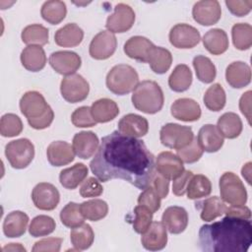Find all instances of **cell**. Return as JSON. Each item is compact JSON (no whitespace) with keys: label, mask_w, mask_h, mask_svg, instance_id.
I'll list each match as a JSON object with an SVG mask.
<instances>
[{"label":"cell","mask_w":252,"mask_h":252,"mask_svg":"<svg viewBox=\"0 0 252 252\" xmlns=\"http://www.w3.org/2000/svg\"><path fill=\"white\" fill-rule=\"evenodd\" d=\"M193 19L202 26L217 24L221 17L220 5L216 0H202L194 4L192 9Z\"/></svg>","instance_id":"9a60e30c"},{"label":"cell","mask_w":252,"mask_h":252,"mask_svg":"<svg viewBox=\"0 0 252 252\" xmlns=\"http://www.w3.org/2000/svg\"><path fill=\"white\" fill-rule=\"evenodd\" d=\"M168 36L170 43L174 47L181 49L193 48L201 40L199 31L187 24H177L173 26Z\"/></svg>","instance_id":"7c38bea8"},{"label":"cell","mask_w":252,"mask_h":252,"mask_svg":"<svg viewBox=\"0 0 252 252\" xmlns=\"http://www.w3.org/2000/svg\"><path fill=\"white\" fill-rule=\"evenodd\" d=\"M203 149L200 147L197 138L194 137L192 142L185 148L176 150V156L186 163H194L203 156Z\"/></svg>","instance_id":"c3c4849f"},{"label":"cell","mask_w":252,"mask_h":252,"mask_svg":"<svg viewBox=\"0 0 252 252\" xmlns=\"http://www.w3.org/2000/svg\"><path fill=\"white\" fill-rule=\"evenodd\" d=\"M192 72L185 64L177 65L168 78L169 88L176 93L187 91L192 84Z\"/></svg>","instance_id":"836d02e7"},{"label":"cell","mask_w":252,"mask_h":252,"mask_svg":"<svg viewBox=\"0 0 252 252\" xmlns=\"http://www.w3.org/2000/svg\"><path fill=\"white\" fill-rule=\"evenodd\" d=\"M155 44L145 36L135 35L130 37L124 44L125 54L135 60L148 63V59Z\"/></svg>","instance_id":"7402d4cb"},{"label":"cell","mask_w":252,"mask_h":252,"mask_svg":"<svg viewBox=\"0 0 252 252\" xmlns=\"http://www.w3.org/2000/svg\"><path fill=\"white\" fill-rule=\"evenodd\" d=\"M193 67L197 79L205 84H210L216 79L217 70L210 58L204 55H197L193 59Z\"/></svg>","instance_id":"ab89813d"},{"label":"cell","mask_w":252,"mask_h":252,"mask_svg":"<svg viewBox=\"0 0 252 252\" xmlns=\"http://www.w3.org/2000/svg\"><path fill=\"white\" fill-rule=\"evenodd\" d=\"M217 127L222 137L235 139L241 134L242 121L236 113L225 112L218 119Z\"/></svg>","instance_id":"d6a6232c"},{"label":"cell","mask_w":252,"mask_h":252,"mask_svg":"<svg viewBox=\"0 0 252 252\" xmlns=\"http://www.w3.org/2000/svg\"><path fill=\"white\" fill-rule=\"evenodd\" d=\"M49 64L58 74L70 76L79 70L82 60L74 51L60 50L50 54Z\"/></svg>","instance_id":"5bb4252c"},{"label":"cell","mask_w":252,"mask_h":252,"mask_svg":"<svg viewBox=\"0 0 252 252\" xmlns=\"http://www.w3.org/2000/svg\"><path fill=\"white\" fill-rule=\"evenodd\" d=\"M195 208L200 212V218L204 221H211L224 214L226 205L220 198L213 196L196 202Z\"/></svg>","instance_id":"f1b7e54d"},{"label":"cell","mask_w":252,"mask_h":252,"mask_svg":"<svg viewBox=\"0 0 252 252\" xmlns=\"http://www.w3.org/2000/svg\"><path fill=\"white\" fill-rule=\"evenodd\" d=\"M49 163L53 166H63L74 160L75 153L73 147L64 141H54L46 150Z\"/></svg>","instance_id":"603a6c76"},{"label":"cell","mask_w":252,"mask_h":252,"mask_svg":"<svg viewBox=\"0 0 252 252\" xmlns=\"http://www.w3.org/2000/svg\"><path fill=\"white\" fill-rule=\"evenodd\" d=\"M91 111L96 123H106L113 120L119 113V108L116 102L110 98H100L95 100Z\"/></svg>","instance_id":"4dcf8cb0"},{"label":"cell","mask_w":252,"mask_h":252,"mask_svg":"<svg viewBox=\"0 0 252 252\" xmlns=\"http://www.w3.org/2000/svg\"><path fill=\"white\" fill-rule=\"evenodd\" d=\"M251 243L250 220L226 216L199 230V245L205 252H246Z\"/></svg>","instance_id":"7a4b0ae2"},{"label":"cell","mask_w":252,"mask_h":252,"mask_svg":"<svg viewBox=\"0 0 252 252\" xmlns=\"http://www.w3.org/2000/svg\"><path fill=\"white\" fill-rule=\"evenodd\" d=\"M225 5L231 14L237 17H243L249 14L252 8L251 0H226Z\"/></svg>","instance_id":"f5cc1de1"},{"label":"cell","mask_w":252,"mask_h":252,"mask_svg":"<svg viewBox=\"0 0 252 252\" xmlns=\"http://www.w3.org/2000/svg\"><path fill=\"white\" fill-rule=\"evenodd\" d=\"M204 103L209 110L212 111H220L221 110L226 101L225 92L223 88L220 84H213L206 91L204 97Z\"/></svg>","instance_id":"60d3db41"},{"label":"cell","mask_w":252,"mask_h":252,"mask_svg":"<svg viewBox=\"0 0 252 252\" xmlns=\"http://www.w3.org/2000/svg\"><path fill=\"white\" fill-rule=\"evenodd\" d=\"M103 188L99 181L94 177H89L82 182L80 188V195L83 198L98 197L102 194Z\"/></svg>","instance_id":"816d5d0a"},{"label":"cell","mask_w":252,"mask_h":252,"mask_svg":"<svg viewBox=\"0 0 252 252\" xmlns=\"http://www.w3.org/2000/svg\"><path fill=\"white\" fill-rule=\"evenodd\" d=\"M116 47V36L108 31H102L95 34L92 39L89 52L92 58L96 60H104L113 55Z\"/></svg>","instance_id":"4fadbf2b"},{"label":"cell","mask_w":252,"mask_h":252,"mask_svg":"<svg viewBox=\"0 0 252 252\" xmlns=\"http://www.w3.org/2000/svg\"><path fill=\"white\" fill-rule=\"evenodd\" d=\"M225 80L228 85L234 89L246 87L251 82L250 67L242 61L230 63L225 70Z\"/></svg>","instance_id":"d4e9b609"},{"label":"cell","mask_w":252,"mask_h":252,"mask_svg":"<svg viewBox=\"0 0 252 252\" xmlns=\"http://www.w3.org/2000/svg\"><path fill=\"white\" fill-rule=\"evenodd\" d=\"M198 143L203 151L207 153H216L223 145V137L218 127L213 124H206L201 127L197 136Z\"/></svg>","instance_id":"cb8c5ba5"},{"label":"cell","mask_w":252,"mask_h":252,"mask_svg":"<svg viewBox=\"0 0 252 252\" xmlns=\"http://www.w3.org/2000/svg\"><path fill=\"white\" fill-rule=\"evenodd\" d=\"M70 239L76 250H86L92 246L94 233L90 224L83 223L71 230Z\"/></svg>","instance_id":"74e56055"},{"label":"cell","mask_w":252,"mask_h":252,"mask_svg":"<svg viewBox=\"0 0 252 252\" xmlns=\"http://www.w3.org/2000/svg\"><path fill=\"white\" fill-rule=\"evenodd\" d=\"M138 204L147 207L154 214L160 208V197L150 185L139 195Z\"/></svg>","instance_id":"f907efd6"},{"label":"cell","mask_w":252,"mask_h":252,"mask_svg":"<svg viewBox=\"0 0 252 252\" xmlns=\"http://www.w3.org/2000/svg\"><path fill=\"white\" fill-rule=\"evenodd\" d=\"M98 143V138L94 132L82 131L75 134L72 147L77 157L83 159H88L97 151Z\"/></svg>","instance_id":"ac0fdd59"},{"label":"cell","mask_w":252,"mask_h":252,"mask_svg":"<svg viewBox=\"0 0 252 252\" xmlns=\"http://www.w3.org/2000/svg\"><path fill=\"white\" fill-rule=\"evenodd\" d=\"M135 219L133 220V228L137 233L143 234L149 228L153 220V213L145 206L138 205L134 209Z\"/></svg>","instance_id":"7dc6e473"},{"label":"cell","mask_w":252,"mask_h":252,"mask_svg":"<svg viewBox=\"0 0 252 252\" xmlns=\"http://www.w3.org/2000/svg\"><path fill=\"white\" fill-rule=\"evenodd\" d=\"M157 171L168 180H174L185 170L183 161L171 152H161L155 164Z\"/></svg>","instance_id":"2e32d148"},{"label":"cell","mask_w":252,"mask_h":252,"mask_svg":"<svg viewBox=\"0 0 252 252\" xmlns=\"http://www.w3.org/2000/svg\"><path fill=\"white\" fill-rule=\"evenodd\" d=\"M80 207L84 218L92 221H97L103 219L108 213V205L105 201L100 199H94L84 202L80 205Z\"/></svg>","instance_id":"b9f144b4"},{"label":"cell","mask_w":252,"mask_h":252,"mask_svg":"<svg viewBox=\"0 0 252 252\" xmlns=\"http://www.w3.org/2000/svg\"><path fill=\"white\" fill-rule=\"evenodd\" d=\"M60 92L62 97L71 103L83 101L87 98L90 87L84 77L79 74L66 76L62 79L60 84Z\"/></svg>","instance_id":"9c48e42d"},{"label":"cell","mask_w":252,"mask_h":252,"mask_svg":"<svg viewBox=\"0 0 252 252\" xmlns=\"http://www.w3.org/2000/svg\"><path fill=\"white\" fill-rule=\"evenodd\" d=\"M142 245L150 251H158L163 249L167 243L166 228L162 222L152 221L149 228L141 237Z\"/></svg>","instance_id":"e0dca14e"},{"label":"cell","mask_w":252,"mask_h":252,"mask_svg":"<svg viewBox=\"0 0 252 252\" xmlns=\"http://www.w3.org/2000/svg\"><path fill=\"white\" fill-rule=\"evenodd\" d=\"M135 22V12L127 4L118 3L113 14L109 15L105 27L112 33H121L129 31Z\"/></svg>","instance_id":"30bf717a"},{"label":"cell","mask_w":252,"mask_h":252,"mask_svg":"<svg viewBox=\"0 0 252 252\" xmlns=\"http://www.w3.org/2000/svg\"><path fill=\"white\" fill-rule=\"evenodd\" d=\"M118 131L129 137L141 138L149 131L148 120L138 114L129 113L124 115L118 122Z\"/></svg>","instance_id":"44dd1931"},{"label":"cell","mask_w":252,"mask_h":252,"mask_svg":"<svg viewBox=\"0 0 252 252\" xmlns=\"http://www.w3.org/2000/svg\"><path fill=\"white\" fill-rule=\"evenodd\" d=\"M83 38V30L75 23H70L60 28L54 35L56 44L62 47H75L82 42Z\"/></svg>","instance_id":"83f0119b"},{"label":"cell","mask_w":252,"mask_h":252,"mask_svg":"<svg viewBox=\"0 0 252 252\" xmlns=\"http://www.w3.org/2000/svg\"><path fill=\"white\" fill-rule=\"evenodd\" d=\"M20 109L28 119L30 126L36 130L49 127L54 118L52 108L48 105L43 95L35 91L24 94L20 99Z\"/></svg>","instance_id":"3957f363"},{"label":"cell","mask_w":252,"mask_h":252,"mask_svg":"<svg viewBox=\"0 0 252 252\" xmlns=\"http://www.w3.org/2000/svg\"><path fill=\"white\" fill-rule=\"evenodd\" d=\"M134 107L147 114H155L163 106V93L159 85L154 81H142L137 85L132 94Z\"/></svg>","instance_id":"277c9868"},{"label":"cell","mask_w":252,"mask_h":252,"mask_svg":"<svg viewBox=\"0 0 252 252\" xmlns=\"http://www.w3.org/2000/svg\"><path fill=\"white\" fill-rule=\"evenodd\" d=\"M55 226V220L51 217L40 215L32 220L29 232L33 237L46 236L54 231Z\"/></svg>","instance_id":"f6af8a7d"},{"label":"cell","mask_w":252,"mask_h":252,"mask_svg":"<svg viewBox=\"0 0 252 252\" xmlns=\"http://www.w3.org/2000/svg\"><path fill=\"white\" fill-rule=\"evenodd\" d=\"M29 217L21 211L9 213L3 221V232L9 238L22 236L27 229Z\"/></svg>","instance_id":"4316f807"},{"label":"cell","mask_w":252,"mask_h":252,"mask_svg":"<svg viewBox=\"0 0 252 252\" xmlns=\"http://www.w3.org/2000/svg\"><path fill=\"white\" fill-rule=\"evenodd\" d=\"M84 216L79 204L70 202L60 212L61 222L70 228H75L84 223Z\"/></svg>","instance_id":"ee69618b"},{"label":"cell","mask_w":252,"mask_h":252,"mask_svg":"<svg viewBox=\"0 0 252 252\" xmlns=\"http://www.w3.org/2000/svg\"><path fill=\"white\" fill-rule=\"evenodd\" d=\"M193 176V172L190 170H184L182 174L174 179L172 184V192L176 196H183L186 192V188L189 180Z\"/></svg>","instance_id":"9f6ffc18"},{"label":"cell","mask_w":252,"mask_h":252,"mask_svg":"<svg viewBox=\"0 0 252 252\" xmlns=\"http://www.w3.org/2000/svg\"><path fill=\"white\" fill-rule=\"evenodd\" d=\"M6 250H20V251H26V249L20 244V243H10V245H7L3 248V251Z\"/></svg>","instance_id":"94428289"},{"label":"cell","mask_w":252,"mask_h":252,"mask_svg":"<svg viewBox=\"0 0 252 252\" xmlns=\"http://www.w3.org/2000/svg\"><path fill=\"white\" fill-rule=\"evenodd\" d=\"M171 115L184 122H193L201 117V107L199 103L188 97L176 99L170 107Z\"/></svg>","instance_id":"ffe728a7"},{"label":"cell","mask_w":252,"mask_h":252,"mask_svg":"<svg viewBox=\"0 0 252 252\" xmlns=\"http://www.w3.org/2000/svg\"><path fill=\"white\" fill-rule=\"evenodd\" d=\"M22 65L31 72H38L45 67L46 55L39 45H28L21 52Z\"/></svg>","instance_id":"484cf974"},{"label":"cell","mask_w":252,"mask_h":252,"mask_svg":"<svg viewBox=\"0 0 252 252\" xmlns=\"http://www.w3.org/2000/svg\"><path fill=\"white\" fill-rule=\"evenodd\" d=\"M151 186L156 190V192L158 194L160 199L166 198L168 195V187H169V181L165 177H163L161 174H159L158 171L154 173Z\"/></svg>","instance_id":"11a10c76"},{"label":"cell","mask_w":252,"mask_h":252,"mask_svg":"<svg viewBox=\"0 0 252 252\" xmlns=\"http://www.w3.org/2000/svg\"><path fill=\"white\" fill-rule=\"evenodd\" d=\"M161 222L171 234H179L188 225V214L182 207L171 206L163 212Z\"/></svg>","instance_id":"d6986e66"},{"label":"cell","mask_w":252,"mask_h":252,"mask_svg":"<svg viewBox=\"0 0 252 252\" xmlns=\"http://www.w3.org/2000/svg\"><path fill=\"white\" fill-rule=\"evenodd\" d=\"M88 176V167L81 162L60 171V184L69 190H73L81 184Z\"/></svg>","instance_id":"1f68e13d"},{"label":"cell","mask_w":252,"mask_h":252,"mask_svg":"<svg viewBox=\"0 0 252 252\" xmlns=\"http://www.w3.org/2000/svg\"><path fill=\"white\" fill-rule=\"evenodd\" d=\"M233 45L239 50H247L252 45V27L246 23L233 25L231 29Z\"/></svg>","instance_id":"7bdbcfd3"},{"label":"cell","mask_w":252,"mask_h":252,"mask_svg":"<svg viewBox=\"0 0 252 252\" xmlns=\"http://www.w3.org/2000/svg\"><path fill=\"white\" fill-rule=\"evenodd\" d=\"M5 156L12 167L26 168L33 159L34 146L26 138L9 142L5 147Z\"/></svg>","instance_id":"52a82bcc"},{"label":"cell","mask_w":252,"mask_h":252,"mask_svg":"<svg viewBox=\"0 0 252 252\" xmlns=\"http://www.w3.org/2000/svg\"><path fill=\"white\" fill-rule=\"evenodd\" d=\"M148 63L156 74H164L171 66L172 55L168 49L155 45L150 53Z\"/></svg>","instance_id":"e575fe53"},{"label":"cell","mask_w":252,"mask_h":252,"mask_svg":"<svg viewBox=\"0 0 252 252\" xmlns=\"http://www.w3.org/2000/svg\"><path fill=\"white\" fill-rule=\"evenodd\" d=\"M205 48L213 55H220L228 48V37L221 29H212L203 36Z\"/></svg>","instance_id":"f546056e"},{"label":"cell","mask_w":252,"mask_h":252,"mask_svg":"<svg viewBox=\"0 0 252 252\" xmlns=\"http://www.w3.org/2000/svg\"><path fill=\"white\" fill-rule=\"evenodd\" d=\"M23 131L21 118L14 113H6L0 120V134L3 137H15Z\"/></svg>","instance_id":"bcb514c9"},{"label":"cell","mask_w":252,"mask_h":252,"mask_svg":"<svg viewBox=\"0 0 252 252\" xmlns=\"http://www.w3.org/2000/svg\"><path fill=\"white\" fill-rule=\"evenodd\" d=\"M107 89L118 95H124L135 90L139 84L136 70L127 64H118L110 69L106 75Z\"/></svg>","instance_id":"5b68a950"},{"label":"cell","mask_w":252,"mask_h":252,"mask_svg":"<svg viewBox=\"0 0 252 252\" xmlns=\"http://www.w3.org/2000/svg\"><path fill=\"white\" fill-rule=\"evenodd\" d=\"M220 199L229 205L243 206L247 201L246 189L233 172H224L220 178Z\"/></svg>","instance_id":"8992f818"},{"label":"cell","mask_w":252,"mask_h":252,"mask_svg":"<svg viewBox=\"0 0 252 252\" xmlns=\"http://www.w3.org/2000/svg\"><path fill=\"white\" fill-rule=\"evenodd\" d=\"M63 239L59 237H48L36 241L32 247L33 252L39 251H51V252H58L61 248Z\"/></svg>","instance_id":"db71d44e"},{"label":"cell","mask_w":252,"mask_h":252,"mask_svg":"<svg viewBox=\"0 0 252 252\" xmlns=\"http://www.w3.org/2000/svg\"><path fill=\"white\" fill-rule=\"evenodd\" d=\"M212 192V184L209 178L203 174H196L188 182L186 193L187 198L191 200L207 197Z\"/></svg>","instance_id":"8d00e7d4"},{"label":"cell","mask_w":252,"mask_h":252,"mask_svg":"<svg viewBox=\"0 0 252 252\" xmlns=\"http://www.w3.org/2000/svg\"><path fill=\"white\" fill-rule=\"evenodd\" d=\"M250 102H251V91H247L246 93H244L241 95V97L239 99V109H240L241 113L246 117L249 125L251 124V122H250V118H251Z\"/></svg>","instance_id":"680465c9"},{"label":"cell","mask_w":252,"mask_h":252,"mask_svg":"<svg viewBox=\"0 0 252 252\" xmlns=\"http://www.w3.org/2000/svg\"><path fill=\"white\" fill-rule=\"evenodd\" d=\"M159 139L163 146L179 150L188 146L194 139V133L189 126L167 123L159 131Z\"/></svg>","instance_id":"ba28073f"},{"label":"cell","mask_w":252,"mask_h":252,"mask_svg":"<svg viewBox=\"0 0 252 252\" xmlns=\"http://www.w3.org/2000/svg\"><path fill=\"white\" fill-rule=\"evenodd\" d=\"M241 173L243 177L246 179L248 184H251V179H250V173H251V162H247L241 169Z\"/></svg>","instance_id":"91938a15"},{"label":"cell","mask_w":252,"mask_h":252,"mask_svg":"<svg viewBox=\"0 0 252 252\" xmlns=\"http://www.w3.org/2000/svg\"><path fill=\"white\" fill-rule=\"evenodd\" d=\"M24 43L29 45H44L48 42L49 32L48 30L39 24H33L27 26L21 34Z\"/></svg>","instance_id":"f35d334b"},{"label":"cell","mask_w":252,"mask_h":252,"mask_svg":"<svg viewBox=\"0 0 252 252\" xmlns=\"http://www.w3.org/2000/svg\"><path fill=\"white\" fill-rule=\"evenodd\" d=\"M41 17L44 21L51 25L61 23L67 14L66 4L59 0H50L42 4L40 10Z\"/></svg>","instance_id":"d590c367"},{"label":"cell","mask_w":252,"mask_h":252,"mask_svg":"<svg viewBox=\"0 0 252 252\" xmlns=\"http://www.w3.org/2000/svg\"><path fill=\"white\" fill-rule=\"evenodd\" d=\"M71 121L75 127L78 128H87L94 127L96 125L95 120L94 119L89 106L78 107L71 115Z\"/></svg>","instance_id":"681fc988"},{"label":"cell","mask_w":252,"mask_h":252,"mask_svg":"<svg viewBox=\"0 0 252 252\" xmlns=\"http://www.w3.org/2000/svg\"><path fill=\"white\" fill-rule=\"evenodd\" d=\"M225 216L228 217H234V218H241L245 220H250L251 218V211L248 207L246 206H226L225 211H224Z\"/></svg>","instance_id":"6f0895ef"},{"label":"cell","mask_w":252,"mask_h":252,"mask_svg":"<svg viewBox=\"0 0 252 252\" xmlns=\"http://www.w3.org/2000/svg\"><path fill=\"white\" fill-rule=\"evenodd\" d=\"M32 199L37 209L52 211L57 207L60 201V194L57 188L51 183L40 182L33 187Z\"/></svg>","instance_id":"8fae6325"},{"label":"cell","mask_w":252,"mask_h":252,"mask_svg":"<svg viewBox=\"0 0 252 252\" xmlns=\"http://www.w3.org/2000/svg\"><path fill=\"white\" fill-rule=\"evenodd\" d=\"M155 164L154 155L142 140L113 131L101 139L90 168L101 182L119 178L144 190L151 185Z\"/></svg>","instance_id":"6da1fadb"}]
</instances>
